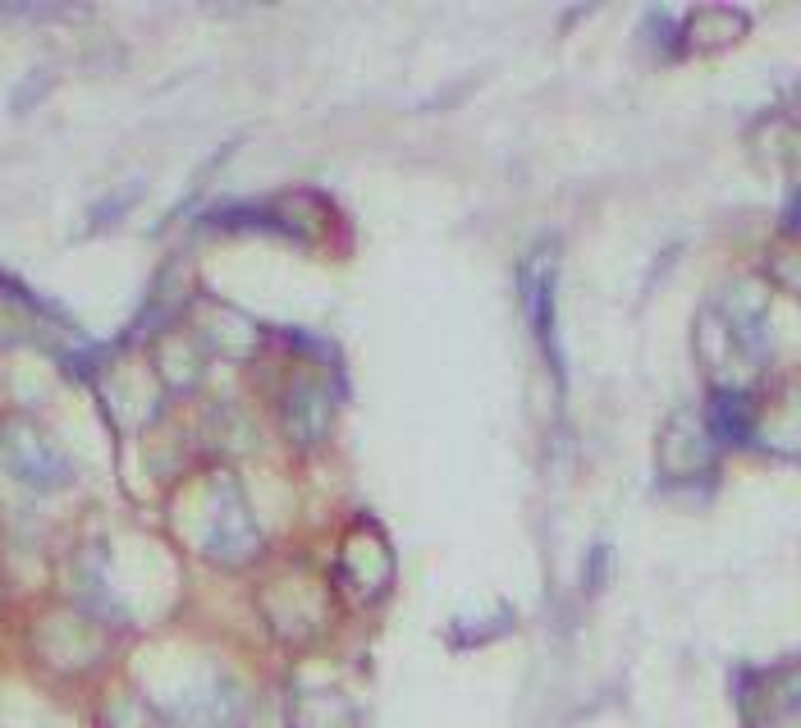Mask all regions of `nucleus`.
<instances>
[{
    "mask_svg": "<svg viewBox=\"0 0 801 728\" xmlns=\"http://www.w3.org/2000/svg\"><path fill=\"white\" fill-rule=\"evenodd\" d=\"M0 459H6V472L23 481L28 491H60V485L74 481V463L28 421H6L0 427Z\"/></svg>",
    "mask_w": 801,
    "mask_h": 728,
    "instance_id": "f257e3e1",
    "label": "nucleus"
},
{
    "mask_svg": "<svg viewBox=\"0 0 801 728\" xmlns=\"http://www.w3.org/2000/svg\"><path fill=\"white\" fill-rule=\"evenodd\" d=\"M285 427L293 440L312 445L330 431V399L321 385H293L289 389V408H285Z\"/></svg>",
    "mask_w": 801,
    "mask_h": 728,
    "instance_id": "f03ea898",
    "label": "nucleus"
},
{
    "mask_svg": "<svg viewBox=\"0 0 801 728\" xmlns=\"http://www.w3.org/2000/svg\"><path fill=\"white\" fill-rule=\"evenodd\" d=\"M138 184H129V189H119L115 197H106V202H97V216H92V229H102V225H115V221H125V211L138 202Z\"/></svg>",
    "mask_w": 801,
    "mask_h": 728,
    "instance_id": "7ed1b4c3",
    "label": "nucleus"
},
{
    "mask_svg": "<svg viewBox=\"0 0 801 728\" xmlns=\"http://www.w3.org/2000/svg\"><path fill=\"white\" fill-rule=\"evenodd\" d=\"M115 715L125 719V724H134V728H165V724H161L157 715H151V710H138V706H119Z\"/></svg>",
    "mask_w": 801,
    "mask_h": 728,
    "instance_id": "20e7f679",
    "label": "nucleus"
}]
</instances>
